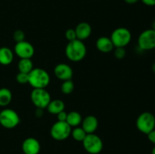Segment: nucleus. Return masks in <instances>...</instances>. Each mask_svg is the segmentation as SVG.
Returning <instances> with one entry per match:
<instances>
[{"label":"nucleus","instance_id":"f257e3e1","mask_svg":"<svg viewBox=\"0 0 155 154\" xmlns=\"http://www.w3.org/2000/svg\"><path fill=\"white\" fill-rule=\"evenodd\" d=\"M87 52L83 41L75 39L68 42L65 48V54L71 61L80 62L85 58Z\"/></svg>","mask_w":155,"mask_h":154},{"label":"nucleus","instance_id":"f03ea898","mask_svg":"<svg viewBox=\"0 0 155 154\" xmlns=\"http://www.w3.org/2000/svg\"><path fill=\"white\" fill-rule=\"evenodd\" d=\"M28 76V83L33 88H45L50 83L49 74L42 68H33Z\"/></svg>","mask_w":155,"mask_h":154},{"label":"nucleus","instance_id":"7ed1b4c3","mask_svg":"<svg viewBox=\"0 0 155 154\" xmlns=\"http://www.w3.org/2000/svg\"><path fill=\"white\" fill-rule=\"evenodd\" d=\"M110 38L114 48H124L131 42L132 34L126 27H118L112 32Z\"/></svg>","mask_w":155,"mask_h":154},{"label":"nucleus","instance_id":"20e7f679","mask_svg":"<svg viewBox=\"0 0 155 154\" xmlns=\"http://www.w3.org/2000/svg\"><path fill=\"white\" fill-rule=\"evenodd\" d=\"M136 125L140 132L148 134L155 128L154 115L151 112H143L138 116Z\"/></svg>","mask_w":155,"mask_h":154},{"label":"nucleus","instance_id":"39448f33","mask_svg":"<svg viewBox=\"0 0 155 154\" xmlns=\"http://www.w3.org/2000/svg\"><path fill=\"white\" fill-rule=\"evenodd\" d=\"M83 146L89 154H98L103 149V142L101 137L95 133L87 134L83 140Z\"/></svg>","mask_w":155,"mask_h":154},{"label":"nucleus","instance_id":"423d86ee","mask_svg":"<svg viewBox=\"0 0 155 154\" xmlns=\"http://www.w3.org/2000/svg\"><path fill=\"white\" fill-rule=\"evenodd\" d=\"M20 123V116L15 110L5 108L0 112V125L8 129L15 128Z\"/></svg>","mask_w":155,"mask_h":154},{"label":"nucleus","instance_id":"0eeeda50","mask_svg":"<svg viewBox=\"0 0 155 154\" xmlns=\"http://www.w3.org/2000/svg\"><path fill=\"white\" fill-rule=\"evenodd\" d=\"M32 103L36 108L45 109L51 101V95L45 88H33L30 94Z\"/></svg>","mask_w":155,"mask_h":154},{"label":"nucleus","instance_id":"6e6552de","mask_svg":"<svg viewBox=\"0 0 155 154\" xmlns=\"http://www.w3.org/2000/svg\"><path fill=\"white\" fill-rule=\"evenodd\" d=\"M71 134V127L66 122L57 121L50 129V134L54 140L61 141L66 140Z\"/></svg>","mask_w":155,"mask_h":154},{"label":"nucleus","instance_id":"1a4fd4ad","mask_svg":"<svg viewBox=\"0 0 155 154\" xmlns=\"http://www.w3.org/2000/svg\"><path fill=\"white\" fill-rule=\"evenodd\" d=\"M138 46L143 51H151L155 48V31L153 29L144 30L138 38Z\"/></svg>","mask_w":155,"mask_h":154},{"label":"nucleus","instance_id":"9d476101","mask_svg":"<svg viewBox=\"0 0 155 154\" xmlns=\"http://www.w3.org/2000/svg\"><path fill=\"white\" fill-rule=\"evenodd\" d=\"M15 54L20 58H30L34 55L35 49L31 43L27 41L17 42L14 48Z\"/></svg>","mask_w":155,"mask_h":154},{"label":"nucleus","instance_id":"9b49d317","mask_svg":"<svg viewBox=\"0 0 155 154\" xmlns=\"http://www.w3.org/2000/svg\"><path fill=\"white\" fill-rule=\"evenodd\" d=\"M54 72L57 79L62 81L71 79L74 74L71 66L64 63H61L56 65L54 69Z\"/></svg>","mask_w":155,"mask_h":154},{"label":"nucleus","instance_id":"f8f14e48","mask_svg":"<svg viewBox=\"0 0 155 154\" xmlns=\"http://www.w3.org/2000/svg\"><path fill=\"white\" fill-rule=\"evenodd\" d=\"M41 145L34 137H27L22 143V150L24 154H39Z\"/></svg>","mask_w":155,"mask_h":154},{"label":"nucleus","instance_id":"ddd939ff","mask_svg":"<svg viewBox=\"0 0 155 154\" xmlns=\"http://www.w3.org/2000/svg\"><path fill=\"white\" fill-rule=\"evenodd\" d=\"M81 127L86 131V134L95 133V131H96L98 127V119L92 115L87 116L82 121Z\"/></svg>","mask_w":155,"mask_h":154},{"label":"nucleus","instance_id":"4468645a","mask_svg":"<svg viewBox=\"0 0 155 154\" xmlns=\"http://www.w3.org/2000/svg\"><path fill=\"white\" fill-rule=\"evenodd\" d=\"M77 35V39L83 41L88 39L92 34V27L87 22H81L77 24L74 29Z\"/></svg>","mask_w":155,"mask_h":154},{"label":"nucleus","instance_id":"2eb2a0df","mask_svg":"<svg viewBox=\"0 0 155 154\" xmlns=\"http://www.w3.org/2000/svg\"><path fill=\"white\" fill-rule=\"evenodd\" d=\"M96 48L99 51L102 53H109L112 51L114 48L113 43L110 40V37L101 36L96 41Z\"/></svg>","mask_w":155,"mask_h":154},{"label":"nucleus","instance_id":"dca6fc26","mask_svg":"<svg viewBox=\"0 0 155 154\" xmlns=\"http://www.w3.org/2000/svg\"><path fill=\"white\" fill-rule=\"evenodd\" d=\"M14 60V52L8 47L0 48V64L7 66L12 63Z\"/></svg>","mask_w":155,"mask_h":154},{"label":"nucleus","instance_id":"f3484780","mask_svg":"<svg viewBox=\"0 0 155 154\" xmlns=\"http://www.w3.org/2000/svg\"><path fill=\"white\" fill-rule=\"evenodd\" d=\"M47 110L50 114L57 115L60 112L64 110L65 104L63 101L59 99L51 100L48 105L47 106Z\"/></svg>","mask_w":155,"mask_h":154},{"label":"nucleus","instance_id":"a211bd4d","mask_svg":"<svg viewBox=\"0 0 155 154\" xmlns=\"http://www.w3.org/2000/svg\"><path fill=\"white\" fill-rule=\"evenodd\" d=\"M83 118L81 114L77 111H71L68 113L66 122L71 127V128H75L81 125Z\"/></svg>","mask_w":155,"mask_h":154},{"label":"nucleus","instance_id":"6ab92c4d","mask_svg":"<svg viewBox=\"0 0 155 154\" xmlns=\"http://www.w3.org/2000/svg\"><path fill=\"white\" fill-rule=\"evenodd\" d=\"M18 68L19 72L29 74L33 69V61L30 58L20 59L18 64Z\"/></svg>","mask_w":155,"mask_h":154},{"label":"nucleus","instance_id":"aec40b11","mask_svg":"<svg viewBox=\"0 0 155 154\" xmlns=\"http://www.w3.org/2000/svg\"><path fill=\"white\" fill-rule=\"evenodd\" d=\"M12 100V93L7 88H0V107H6Z\"/></svg>","mask_w":155,"mask_h":154},{"label":"nucleus","instance_id":"412c9836","mask_svg":"<svg viewBox=\"0 0 155 154\" xmlns=\"http://www.w3.org/2000/svg\"><path fill=\"white\" fill-rule=\"evenodd\" d=\"M71 135L72 137L75 140L79 142H83V140H84V138L86 136V132L83 130V128L82 127L77 126L74 128V129L71 130Z\"/></svg>","mask_w":155,"mask_h":154},{"label":"nucleus","instance_id":"4be33fe9","mask_svg":"<svg viewBox=\"0 0 155 154\" xmlns=\"http://www.w3.org/2000/svg\"><path fill=\"white\" fill-rule=\"evenodd\" d=\"M61 90L64 95H70L72 93L74 90V83L72 79L63 81V83L61 86Z\"/></svg>","mask_w":155,"mask_h":154},{"label":"nucleus","instance_id":"5701e85b","mask_svg":"<svg viewBox=\"0 0 155 154\" xmlns=\"http://www.w3.org/2000/svg\"><path fill=\"white\" fill-rule=\"evenodd\" d=\"M114 54L117 60H122L126 57L127 51H126L125 48H122V47L115 48L114 51Z\"/></svg>","mask_w":155,"mask_h":154},{"label":"nucleus","instance_id":"b1692460","mask_svg":"<svg viewBox=\"0 0 155 154\" xmlns=\"http://www.w3.org/2000/svg\"><path fill=\"white\" fill-rule=\"evenodd\" d=\"M13 39L16 42V43L24 41L25 40V33L21 30H15L13 34Z\"/></svg>","mask_w":155,"mask_h":154},{"label":"nucleus","instance_id":"393cba45","mask_svg":"<svg viewBox=\"0 0 155 154\" xmlns=\"http://www.w3.org/2000/svg\"><path fill=\"white\" fill-rule=\"evenodd\" d=\"M29 76L27 73L19 72L16 75V80L19 84H27L28 83Z\"/></svg>","mask_w":155,"mask_h":154},{"label":"nucleus","instance_id":"a878e982","mask_svg":"<svg viewBox=\"0 0 155 154\" xmlns=\"http://www.w3.org/2000/svg\"><path fill=\"white\" fill-rule=\"evenodd\" d=\"M65 38L68 40V42H71L77 39V35L74 29H68L65 32Z\"/></svg>","mask_w":155,"mask_h":154},{"label":"nucleus","instance_id":"bb28decb","mask_svg":"<svg viewBox=\"0 0 155 154\" xmlns=\"http://www.w3.org/2000/svg\"><path fill=\"white\" fill-rule=\"evenodd\" d=\"M58 118V121H61V122H66L67 116H68V113L65 112L64 110L60 112L58 114L56 115Z\"/></svg>","mask_w":155,"mask_h":154},{"label":"nucleus","instance_id":"cd10ccee","mask_svg":"<svg viewBox=\"0 0 155 154\" xmlns=\"http://www.w3.org/2000/svg\"><path fill=\"white\" fill-rule=\"evenodd\" d=\"M147 135H148V138L149 141L155 144V128L154 130H152L151 132L148 133Z\"/></svg>","mask_w":155,"mask_h":154},{"label":"nucleus","instance_id":"c85d7f7f","mask_svg":"<svg viewBox=\"0 0 155 154\" xmlns=\"http://www.w3.org/2000/svg\"><path fill=\"white\" fill-rule=\"evenodd\" d=\"M147 6H155V0H141Z\"/></svg>","mask_w":155,"mask_h":154},{"label":"nucleus","instance_id":"c756f323","mask_svg":"<svg viewBox=\"0 0 155 154\" xmlns=\"http://www.w3.org/2000/svg\"><path fill=\"white\" fill-rule=\"evenodd\" d=\"M35 116L38 118H40L43 116V109L40 108H36V113H35Z\"/></svg>","mask_w":155,"mask_h":154},{"label":"nucleus","instance_id":"7c9ffc66","mask_svg":"<svg viewBox=\"0 0 155 154\" xmlns=\"http://www.w3.org/2000/svg\"><path fill=\"white\" fill-rule=\"evenodd\" d=\"M139 1V0H124V2H125L126 3H127V4H130V5L136 4V3H137Z\"/></svg>","mask_w":155,"mask_h":154},{"label":"nucleus","instance_id":"2f4dec72","mask_svg":"<svg viewBox=\"0 0 155 154\" xmlns=\"http://www.w3.org/2000/svg\"><path fill=\"white\" fill-rule=\"evenodd\" d=\"M151 69H152L153 72H154V73H155V62H154V63H153L152 66H151Z\"/></svg>","mask_w":155,"mask_h":154},{"label":"nucleus","instance_id":"473e14b6","mask_svg":"<svg viewBox=\"0 0 155 154\" xmlns=\"http://www.w3.org/2000/svg\"><path fill=\"white\" fill-rule=\"evenodd\" d=\"M151 29H153V30L155 31V19L154 20V21H153V23H152V28Z\"/></svg>","mask_w":155,"mask_h":154},{"label":"nucleus","instance_id":"72a5a7b5","mask_svg":"<svg viewBox=\"0 0 155 154\" xmlns=\"http://www.w3.org/2000/svg\"><path fill=\"white\" fill-rule=\"evenodd\" d=\"M151 154H155V146L153 147L152 150H151Z\"/></svg>","mask_w":155,"mask_h":154}]
</instances>
